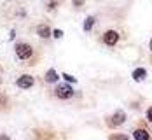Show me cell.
<instances>
[{
  "label": "cell",
  "instance_id": "obj_1",
  "mask_svg": "<svg viewBox=\"0 0 152 140\" xmlns=\"http://www.w3.org/2000/svg\"><path fill=\"white\" fill-rule=\"evenodd\" d=\"M14 53H16V56H18V60L26 62V63H33L31 62V58L35 56V51H33V47H31L28 42H23V40L16 42Z\"/></svg>",
  "mask_w": 152,
  "mask_h": 140
},
{
  "label": "cell",
  "instance_id": "obj_2",
  "mask_svg": "<svg viewBox=\"0 0 152 140\" xmlns=\"http://www.w3.org/2000/svg\"><path fill=\"white\" fill-rule=\"evenodd\" d=\"M121 40V33L117 30H114V28H108L102 33V37H100V42L107 47H115L117 46V42Z\"/></svg>",
  "mask_w": 152,
  "mask_h": 140
},
{
  "label": "cell",
  "instance_id": "obj_3",
  "mask_svg": "<svg viewBox=\"0 0 152 140\" xmlns=\"http://www.w3.org/2000/svg\"><path fill=\"white\" fill-rule=\"evenodd\" d=\"M54 95H56V98H60V100H70V98L75 95V91H74L72 84L63 82V84H58V86L54 88Z\"/></svg>",
  "mask_w": 152,
  "mask_h": 140
},
{
  "label": "cell",
  "instance_id": "obj_4",
  "mask_svg": "<svg viewBox=\"0 0 152 140\" xmlns=\"http://www.w3.org/2000/svg\"><path fill=\"white\" fill-rule=\"evenodd\" d=\"M133 139L135 140H152V131L145 126V123H140L133 130Z\"/></svg>",
  "mask_w": 152,
  "mask_h": 140
},
{
  "label": "cell",
  "instance_id": "obj_5",
  "mask_svg": "<svg viewBox=\"0 0 152 140\" xmlns=\"http://www.w3.org/2000/svg\"><path fill=\"white\" fill-rule=\"evenodd\" d=\"M126 119H128V116H126V112H122V110H117L112 117H108L107 119V125L110 126V128H117V126H121L126 123Z\"/></svg>",
  "mask_w": 152,
  "mask_h": 140
},
{
  "label": "cell",
  "instance_id": "obj_6",
  "mask_svg": "<svg viewBox=\"0 0 152 140\" xmlns=\"http://www.w3.org/2000/svg\"><path fill=\"white\" fill-rule=\"evenodd\" d=\"M33 84H35V79L30 74H23V75H19V77L16 79V86L19 89H30Z\"/></svg>",
  "mask_w": 152,
  "mask_h": 140
},
{
  "label": "cell",
  "instance_id": "obj_7",
  "mask_svg": "<svg viewBox=\"0 0 152 140\" xmlns=\"http://www.w3.org/2000/svg\"><path fill=\"white\" fill-rule=\"evenodd\" d=\"M37 33H39L40 39H51V37H53V28H51L47 23H40V25L37 26Z\"/></svg>",
  "mask_w": 152,
  "mask_h": 140
},
{
  "label": "cell",
  "instance_id": "obj_8",
  "mask_svg": "<svg viewBox=\"0 0 152 140\" xmlns=\"http://www.w3.org/2000/svg\"><path fill=\"white\" fill-rule=\"evenodd\" d=\"M131 77H133V81H137V82H142V81L147 79V70L142 68V67H138V68H135L131 72Z\"/></svg>",
  "mask_w": 152,
  "mask_h": 140
},
{
  "label": "cell",
  "instance_id": "obj_9",
  "mask_svg": "<svg viewBox=\"0 0 152 140\" xmlns=\"http://www.w3.org/2000/svg\"><path fill=\"white\" fill-rule=\"evenodd\" d=\"M58 79H60V75L56 74V70H54V68H49V70L46 72V75H44V81H46L47 84H54Z\"/></svg>",
  "mask_w": 152,
  "mask_h": 140
},
{
  "label": "cell",
  "instance_id": "obj_10",
  "mask_svg": "<svg viewBox=\"0 0 152 140\" xmlns=\"http://www.w3.org/2000/svg\"><path fill=\"white\" fill-rule=\"evenodd\" d=\"M94 23H96V16H88L86 18V21H84V25H82V28H84V32H91L93 26H94Z\"/></svg>",
  "mask_w": 152,
  "mask_h": 140
},
{
  "label": "cell",
  "instance_id": "obj_11",
  "mask_svg": "<svg viewBox=\"0 0 152 140\" xmlns=\"http://www.w3.org/2000/svg\"><path fill=\"white\" fill-rule=\"evenodd\" d=\"M108 140H129L128 139V135H124V133H112Z\"/></svg>",
  "mask_w": 152,
  "mask_h": 140
},
{
  "label": "cell",
  "instance_id": "obj_12",
  "mask_svg": "<svg viewBox=\"0 0 152 140\" xmlns=\"http://www.w3.org/2000/svg\"><path fill=\"white\" fill-rule=\"evenodd\" d=\"M61 77L65 79L66 82H70V84H77V77H74V75H68V74H61Z\"/></svg>",
  "mask_w": 152,
  "mask_h": 140
},
{
  "label": "cell",
  "instance_id": "obj_13",
  "mask_svg": "<svg viewBox=\"0 0 152 140\" xmlns=\"http://www.w3.org/2000/svg\"><path fill=\"white\" fill-rule=\"evenodd\" d=\"M145 117H147V123H151V125H152V105L147 109V112H145Z\"/></svg>",
  "mask_w": 152,
  "mask_h": 140
},
{
  "label": "cell",
  "instance_id": "obj_14",
  "mask_svg": "<svg viewBox=\"0 0 152 140\" xmlns=\"http://www.w3.org/2000/svg\"><path fill=\"white\" fill-rule=\"evenodd\" d=\"M53 37H54V39H61V37H63V32L61 30H53Z\"/></svg>",
  "mask_w": 152,
  "mask_h": 140
},
{
  "label": "cell",
  "instance_id": "obj_15",
  "mask_svg": "<svg viewBox=\"0 0 152 140\" xmlns=\"http://www.w3.org/2000/svg\"><path fill=\"white\" fill-rule=\"evenodd\" d=\"M58 5H60L58 2H49V4H47V9H49V11H53V9H56Z\"/></svg>",
  "mask_w": 152,
  "mask_h": 140
},
{
  "label": "cell",
  "instance_id": "obj_16",
  "mask_svg": "<svg viewBox=\"0 0 152 140\" xmlns=\"http://www.w3.org/2000/svg\"><path fill=\"white\" fill-rule=\"evenodd\" d=\"M0 140H11V137L5 135V133H0Z\"/></svg>",
  "mask_w": 152,
  "mask_h": 140
},
{
  "label": "cell",
  "instance_id": "obj_17",
  "mask_svg": "<svg viewBox=\"0 0 152 140\" xmlns=\"http://www.w3.org/2000/svg\"><path fill=\"white\" fill-rule=\"evenodd\" d=\"M74 5L75 7H80V5H84V2H74Z\"/></svg>",
  "mask_w": 152,
  "mask_h": 140
},
{
  "label": "cell",
  "instance_id": "obj_18",
  "mask_svg": "<svg viewBox=\"0 0 152 140\" xmlns=\"http://www.w3.org/2000/svg\"><path fill=\"white\" fill-rule=\"evenodd\" d=\"M149 47H151V53H152V39H151V42H149Z\"/></svg>",
  "mask_w": 152,
  "mask_h": 140
}]
</instances>
